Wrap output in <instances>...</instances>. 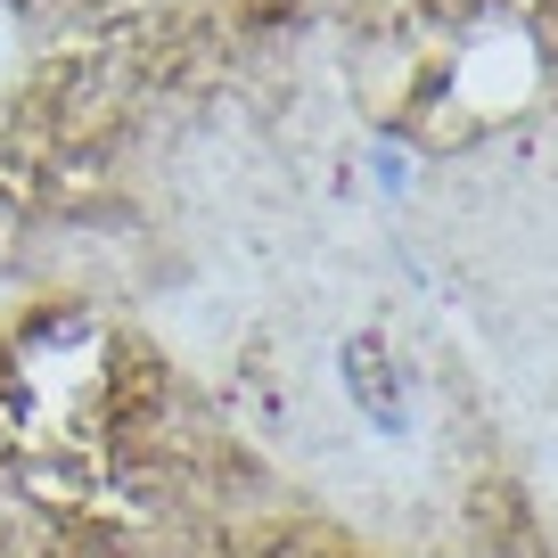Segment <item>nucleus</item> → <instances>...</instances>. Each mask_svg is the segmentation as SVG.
I'll list each match as a JSON object with an SVG mask.
<instances>
[{"mask_svg": "<svg viewBox=\"0 0 558 558\" xmlns=\"http://www.w3.org/2000/svg\"><path fill=\"white\" fill-rule=\"evenodd\" d=\"M362 378V395H369V418H378V427H395V386H386V369H378V345H369V337H353L345 345V386Z\"/></svg>", "mask_w": 558, "mask_h": 558, "instance_id": "nucleus-1", "label": "nucleus"}]
</instances>
